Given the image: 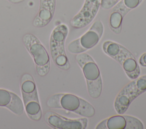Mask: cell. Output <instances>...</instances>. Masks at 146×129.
Instances as JSON below:
<instances>
[{
    "label": "cell",
    "instance_id": "13",
    "mask_svg": "<svg viewBox=\"0 0 146 129\" xmlns=\"http://www.w3.org/2000/svg\"><path fill=\"white\" fill-rule=\"evenodd\" d=\"M55 6V0H40V6L37 16L34 20L35 27H43L52 19Z\"/></svg>",
    "mask_w": 146,
    "mask_h": 129
},
{
    "label": "cell",
    "instance_id": "9",
    "mask_svg": "<svg viewBox=\"0 0 146 129\" xmlns=\"http://www.w3.org/2000/svg\"><path fill=\"white\" fill-rule=\"evenodd\" d=\"M142 122L138 118L127 115H116L101 121L96 129H143Z\"/></svg>",
    "mask_w": 146,
    "mask_h": 129
},
{
    "label": "cell",
    "instance_id": "12",
    "mask_svg": "<svg viewBox=\"0 0 146 129\" xmlns=\"http://www.w3.org/2000/svg\"><path fill=\"white\" fill-rule=\"evenodd\" d=\"M0 106L6 107L17 115H22L25 111L23 102L19 97L3 89H0Z\"/></svg>",
    "mask_w": 146,
    "mask_h": 129
},
{
    "label": "cell",
    "instance_id": "2",
    "mask_svg": "<svg viewBox=\"0 0 146 129\" xmlns=\"http://www.w3.org/2000/svg\"><path fill=\"white\" fill-rule=\"evenodd\" d=\"M103 50L106 55L116 61L131 80L140 76V68L132 53L122 45L112 41H106L103 44Z\"/></svg>",
    "mask_w": 146,
    "mask_h": 129
},
{
    "label": "cell",
    "instance_id": "16",
    "mask_svg": "<svg viewBox=\"0 0 146 129\" xmlns=\"http://www.w3.org/2000/svg\"><path fill=\"white\" fill-rule=\"evenodd\" d=\"M8 1L13 3H18L23 2L24 0H8Z\"/></svg>",
    "mask_w": 146,
    "mask_h": 129
},
{
    "label": "cell",
    "instance_id": "14",
    "mask_svg": "<svg viewBox=\"0 0 146 129\" xmlns=\"http://www.w3.org/2000/svg\"><path fill=\"white\" fill-rule=\"evenodd\" d=\"M121 0H101L100 6L102 8L108 10L112 8Z\"/></svg>",
    "mask_w": 146,
    "mask_h": 129
},
{
    "label": "cell",
    "instance_id": "7",
    "mask_svg": "<svg viewBox=\"0 0 146 129\" xmlns=\"http://www.w3.org/2000/svg\"><path fill=\"white\" fill-rule=\"evenodd\" d=\"M23 42L33 57L38 74L41 77L47 75L50 69V60L44 46L36 36L31 34L24 35Z\"/></svg>",
    "mask_w": 146,
    "mask_h": 129
},
{
    "label": "cell",
    "instance_id": "10",
    "mask_svg": "<svg viewBox=\"0 0 146 129\" xmlns=\"http://www.w3.org/2000/svg\"><path fill=\"white\" fill-rule=\"evenodd\" d=\"M44 117L50 126L58 129H85L88 122L86 117L70 119L52 111L47 112Z\"/></svg>",
    "mask_w": 146,
    "mask_h": 129
},
{
    "label": "cell",
    "instance_id": "8",
    "mask_svg": "<svg viewBox=\"0 0 146 129\" xmlns=\"http://www.w3.org/2000/svg\"><path fill=\"white\" fill-rule=\"evenodd\" d=\"M103 32V24L100 20H97L85 34L68 44L67 50L73 54L85 52L94 47L99 42Z\"/></svg>",
    "mask_w": 146,
    "mask_h": 129
},
{
    "label": "cell",
    "instance_id": "3",
    "mask_svg": "<svg viewBox=\"0 0 146 129\" xmlns=\"http://www.w3.org/2000/svg\"><path fill=\"white\" fill-rule=\"evenodd\" d=\"M75 59L82 70L88 95L93 99L98 98L102 92L103 82L100 70L95 61L85 52L76 54Z\"/></svg>",
    "mask_w": 146,
    "mask_h": 129
},
{
    "label": "cell",
    "instance_id": "15",
    "mask_svg": "<svg viewBox=\"0 0 146 129\" xmlns=\"http://www.w3.org/2000/svg\"><path fill=\"white\" fill-rule=\"evenodd\" d=\"M139 64L144 67H146V52L144 53L139 59Z\"/></svg>",
    "mask_w": 146,
    "mask_h": 129
},
{
    "label": "cell",
    "instance_id": "11",
    "mask_svg": "<svg viewBox=\"0 0 146 129\" xmlns=\"http://www.w3.org/2000/svg\"><path fill=\"white\" fill-rule=\"evenodd\" d=\"M100 3L101 0H85L81 10L71 20V25L75 28L87 26L95 17Z\"/></svg>",
    "mask_w": 146,
    "mask_h": 129
},
{
    "label": "cell",
    "instance_id": "6",
    "mask_svg": "<svg viewBox=\"0 0 146 129\" xmlns=\"http://www.w3.org/2000/svg\"><path fill=\"white\" fill-rule=\"evenodd\" d=\"M146 91V75L139 76L128 83L119 92L114 101V108L119 114H123L131 103Z\"/></svg>",
    "mask_w": 146,
    "mask_h": 129
},
{
    "label": "cell",
    "instance_id": "4",
    "mask_svg": "<svg viewBox=\"0 0 146 129\" xmlns=\"http://www.w3.org/2000/svg\"><path fill=\"white\" fill-rule=\"evenodd\" d=\"M21 90L25 110L28 116L33 120H39L42 118V110L36 86L31 74L26 73L22 76Z\"/></svg>",
    "mask_w": 146,
    "mask_h": 129
},
{
    "label": "cell",
    "instance_id": "5",
    "mask_svg": "<svg viewBox=\"0 0 146 129\" xmlns=\"http://www.w3.org/2000/svg\"><path fill=\"white\" fill-rule=\"evenodd\" d=\"M68 32L64 24L56 26L52 31L50 40V49L54 64L60 69L67 70L70 67L65 50V41Z\"/></svg>",
    "mask_w": 146,
    "mask_h": 129
},
{
    "label": "cell",
    "instance_id": "1",
    "mask_svg": "<svg viewBox=\"0 0 146 129\" xmlns=\"http://www.w3.org/2000/svg\"><path fill=\"white\" fill-rule=\"evenodd\" d=\"M46 104L50 108L63 109L83 117L91 118L95 114V109L90 102L71 93L53 94L47 99Z\"/></svg>",
    "mask_w": 146,
    "mask_h": 129
}]
</instances>
